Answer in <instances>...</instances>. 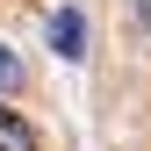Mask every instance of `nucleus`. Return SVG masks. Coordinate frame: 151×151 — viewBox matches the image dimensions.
<instances>
[{
  "label": "nucleus",
  "mask_w": 151,
  "mask_h": 151,
  "mask_svg": "<svg viewBox=\"0 0 151 151\" xmlns=\"http://www.w3.org/2000/svg\"><path fill=\"white\" fill-rule=\"evenodd\" d=\"M50 43H58V58H86V14L79 7H58L50 14Z\"/></svg>",
  "instance_id": "nucleus-1"
},
{
  "label": "nucleus",
  "mask_w": 151,
  "mask_h": 151,
  "mask_svg": "<svg viewBox=\"0 0 151 151\" xmlns=\"http://www.w3.org/2000/svg\"><path fill=\"white\" fill-rule=\"evenodd\" d=\"M0 151H36V129L14 115V108H0Z\"/></svg>",
  "instance_id": "nucleus-2"
},
{
  "label": "nucleus",
  "mask_w": 151,
  "mask_h": 151,
  "mask_svg": "<svg viewBox=\"0 0 151 151\" xmlns=\"http://www.w3.org/2000/svg\"><path fill=\"white\" fill-rule=\"evenodd\" d=\"M14 86H22V58L0 43V93H14Z\"/></svg>",
  "instance_id": "nucleus-3"
},
{
  "label": "nucleus",
  "mask_w": 151,
  "mask_h": 151,
  "mask_svg": "<svg viewBox=\"0 0 151 151\" xmlns=\"http://www.w3.org/2000/svg\"><path fill=\"white\" fill-rule=\"evenodd\" d=\"M137 22H144V36H151V0H137Z\"/></svg>",
  "instance_id": "nucleus-4"
}]
</instances>
